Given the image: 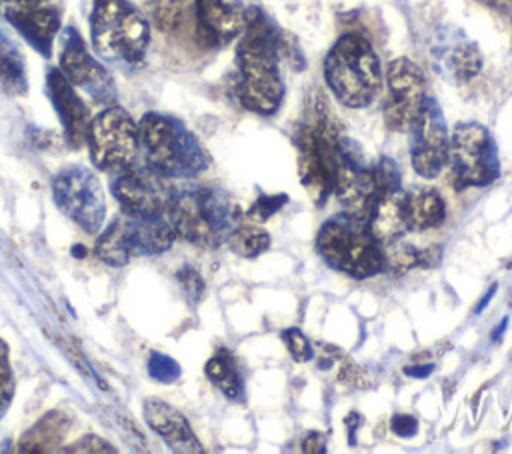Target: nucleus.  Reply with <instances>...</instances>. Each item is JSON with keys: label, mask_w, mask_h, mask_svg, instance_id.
<instances>
[{"label": "nucleus", "mask_w": 512, "mask_h": 454, "mask_svg": "<svg viewBox=\"0 0 512 454\" xmlns=\"http://www.w3.org/2000/svg\"><path fill=\"white\" fill-rule=\"evenodd\" d=\"M138 136L144 164L166 178H192L210 164L200 140L174 116L146 112L138 122Z\"/></svg>", "instance_id": "3"}, {"label": "nucleus", "mask_w": 512, "mask_h": 454, "mask_svg": "<svg viewBox=\"0 0 512 454\" xmlns=\"http://www.w3.org/2000/svg\"><path fill=\"white\" fill-rule=\"evenodd\" d=\"M94 50L108 62L136 66L150 42L146 18L128 0H94L90 16Z\"/></svg>", "instance_id": "6"}, {"label": "nucleus", "mask_w": 512, "mask_h": 454, "mask_svg": "<svg viewBox=\"0 0 512 454\" xmlns=\"http://www.w3.org/2000/svg\"><path fill=\"white\" fill-rule=\"evenodd\" d=\"M280 338L284 340L290 356L296 362H310L314 356V348L310 346L308 338L298 328H286L280 332Z\"/></svg>", "instance_id": "33"}, {"label": "nucleus", "mask_w": 512, "mask_h": 454, "mask_svg": "<svg viewBox=\"0 0 512 454\" xmlns=\"http://www.w3.org/2000/svg\"><path fill=\"white\" fill-rule=\"evenodd\" d=\"M180 364L168 356V354H162V352H152L150 358H148V374L150 378H154L156 382H162V384H172L180 378Z\"/></svg>", "instance_id": "29"}, {"label": "nucleus", "mask_w": 512, "mask_h": 454, "mask_svg": "<svg viewBox=\"0 0 512 454\" xmlns=\"http://www.w3.org/2000/svg\"><path fill=\"white\" fill-rule=\"evenodd\" d=\"M478 2L496 10V12H500V14L512 12V0H478Z\"/></svg>", "instance_id": "40"}, {"label": "nucleus", "mask_w": 512, "mask_h": 454, "mask_svg": "<svg viewBox=\"0 0 512 454\" xmlns=\"http://www.w3.org/2000/svg\"><path fill=\"white\" fill-rule=\"evenodd\" d=\"M142 412L146 424L166 442L170 450L184 454H196L204 450L186 416L168 402L158 398H146L142 404Z\"/></svg>", "instance_id": "18"}, {"label": "nucleus", "mask_w": 512, "mask_h": 454, "mask_svg": "<svg viewBox=\"0 0 512 454\" xmlns=\"http://www.w3.org/2000/svg\"><path fill=\"white\" fill-rule=\"evenodd\" d=\"M288 202L286 194H262L260 198H256V202L248 208L246 216L250 222L254 224H262L268 218H272L284 204Z\"/></svg>", "instance_id": "31"}, {"label": "nucleus", "mask_w": 512, "mask_h": 454, "mask_svg": "<svg viewBox=\"0 0 512 454\" xmlns=\"http://www.w3.org/2000/svg\"><path fill=\"white\" fill-rule=\"evenodd\" d=\"M68 416L52 410L46 412L38 422H34L20 438L18 442V452H26V454H46V452H54L58 450V446L62 444L66 432H68Z\"/></svg>", "instance_id": "22"}, {"label": "nucleus", "mask_w": 512, "mask_h": 454, "mask_svg": "<svg viewBox=\"0 0 512 454\" xmlns=\"http://www.w3.org/2000/svg\"><path fill=\"white\" fill-rule=\"evenodd\" d=\"M146 6L160 30L170 32L180 24L182 0H146Z\"/></svg>", "instance_id": "28"}, {"label": "nucleus", "mask_w": 512, "mask_h": 454, "mask_svg": "<svg viewBox=\"0 0 512 454\" xmlns=\"http://www.w3.org/2000/svg\"><path fill=\"white\" fill-rule=\"evenodd\" d=\"M426 100V80L416 62L396 58L386 70L384 122L394 132H408Z\"/></svg>", "instance_id": "11"}, {"label": "nucleus", "mask_w": 512, "mask_h": 454, "mask_svg": "<svg viewBox=\"0 0 512 454\" xmlns=\"http://www.w3.org/2000/svg\"><path fill=\"white\" fill-rule=\"evenodd\" d=\"M198 36L208 46H224L242 34L248 10L240 0H194Z\"/></svg>", "instance_id": "16"}, {"label": "nucleus", "mask_w": 512, "mask_h": 454, "mask_svg": "<svg viewBox=\"0 0 512 454\" xmlns=\"http://www.w3.org/2000/svg\"><path fill=\"white\" fill-rule=\"evenodd\" d=\"M14 396V374L8 358V346L0 338V418L4 416L6 408L10 406Z\"/></svg>", "instance_id": "32"}, {"label": "nucleus", "mask_w": 512, "mask_h": 454, "mask_svg": "<svg viewBox=\"0 0 512 454\" xmlns=\"http://www.w3.org/2000/svg\"><path fill=\"white\" fill-rule=\"evenodd\" d=\"M390 426H392V432L402 438H410L418 432V420L410 414H394L390 420Z\"/></svg>", "instance_id": "36"}, {"label": "nucleus", "mask_w": 512, "mask_h": 454, "mask_svg": "<svg viewBox=\"0 0 512 454\" xmlns=\"http://www.w3.org/2000/svg\"><path fill=\"white\" fill-rule=\"evenodd\" d=\"M372 174H374V182L378 188V196L382 192L400 188V170H398L396 162L390 160L388 156H382V158H378V162L372 164Z\"/></svg>", "instance_id": "30"}, {"label": "nucleus", "mask_w": 512, "mask_h": 454, "mask_svg": "<svg viewBox=\"0 0 512 454\" xmlns=\"http://www.w3.org/2000/svg\"><path fill=\"white\" fill-rule=\"evenodd\" d=\"M338 202L346 212L356 216H368L372 202L378 196L372 166L362 160V154L354 142L340 134L336 144V170L334 190Z\"/></svg>", "instance_id": "13"}, {"label": "nucleus", "mask_w": 512, "mask_h": 454, "mask_svg": "<svg viewBox=\"0 0 512 454\" xmlns=\"http://www.w3.org/2000/svg\"><path fill=\"white\" fill-rule=\"evenodd\" d=\"M416 266H422V250L414 248L412 244L398 238L382 246V270L400 276Z\"/></svg>", "instance_id": "27"}, {"label": "nucleus", "mask_w": 512, "mask_h": 454, "mask_svg": "<svg viewBox=\"0 0 512 454\" xmlns=\"http://www.w3.org/2000/svg\"><path fill=\"white\" fill-rule=\"evenodd\" d=\"M506 324H508V320L504 318V320L498 324V328H494V334H492V340H494V342H498V340H500V336H502V330L506 328Z\"/></svg>", "instance_id": "43"}, {"label": "nucleus", "mask_w": 512, "mask_h": 454, "mask_svg": "<svg viewBox=\"0 0 512 454\" xmlns=\"http://www.w3.org/2000/svg\"><path fill=\"white\" fill-rule=\"evenodd\" d=\"M4 16L42 56L48 58L52 54V42L60 30L58 10L40 4L32 8L10 10Z\"/></svg>", "instance_id": "20"}, {"label": "nucleus", "mask_w": 512, "mask_h": 454, "mask_svg": "<svg viewBox=\"0 0 512 454\" xmlns=\"http://www.w3.org/2000/svg\"><path fill=\"white\" fill-rule=\"evenodd\" d=\"M404 198H406V192L402 188H396L390 192H382L372 202L366 222L380 246L398 240L408 230Z\"/></svg>", "instance_id": "21"}, {"label": "nucleus", "mask_w": 512, "mask_h": 454, "mask_svg": "<svg viewBox=\"0 0 512 454\" xmlns=\"http://www.w3.org/2000/svg\"><path fill=\"white\" fill-rule=\"evenodd\" d=\"M64 452H90V454H96V452H116V448L112 444H108L106 440H102L100 436L88 434V436L76 440L74 444L66 446Z\"/></svg>", "instance_id": "35"}, {"label": "nucleus", "mask_w": 512, "mask_h": 454, "mask_svg": "<svg viewBox=\"0 0 512 454\" xmlns=\"http://www.w3.org/2000/svg\"><path fill=\"white\" fill-rule=\"evenodd\" d=\"M408 132L412 168L422 178H436L446 166L450 136L442 108L432 96H426Z\"/></svg>", "instance_id": "12"}, {"label": "nucleus", "mask_w": 512, "mask_h": 454, "mask_svg": "<svg viewBox=\"0 0 512 454\" xmlns=\"http://www.w3.org/2000/svg\"><path fill=\"white\" fill-rule=\"evenodd\" d=\"M46 88H48L50 102L62 122L66 142L72 148H80L82 144H86V132L90 126V116L84 102L76 94V88L60 72V68L48 70Z\"/></svg>", "instance_id": "17"}, {"label": "nucleus", "mask_w": 512, "mask_h": 454, "mask_svg": "<svg viewBox=\"0 0 512 454\" xmlns=\"http://www.w3.org/2000/svg\"><path fill=\"white\" fill-rule=\"evenodd\" d=\"M86 146L98 170L112 174L128 170L140 156L138 124L124 108L108 106L90 120Z\"/></svg>", "instance_id": "9"}, {"label": "nucleus", "mask_w": 512, "mask_h": 454, "mask_svg": "<svg viewBox=\"0 0 512 454\" xmlns=\"http://www.w3.org/2000/svg\"><path fill=\"white\" fill-rule=\"evenodd\" d=\"M432 56L438 72L452 82H468L482 70V54L478 46L462 32L442 36L434 44Z\"/></svg>", "instance_id": "19"}, {"label": "nucleus", "mask_w": 512, "mask_h": 454, "mask_svg": "<svg viewBox=\"0 0 512 454\" xmlns=\"http://www.w3.org/2000/svg\"><path fill=\"white\" fill-rule=\"evenodd\" d=\"M0 90L8 96H24L28 90L24 56L4 32H0Z\"/></svg>", "instance_id": "24"}, {"label": "nucleus", "mask_w": 512, "mask_h": 454, "mask_svg": "<svg viewBox=\"0 0 512 454\" xmlns=\"http://www.w3.org/2000/svg\"><path fill=\"white\" fill-rule=\"evenodd\" d=\"M344 424H346L348 430H350V444H354V432H356L358 426L362 424V416L356 414V412H350V414L344 418Z\"/></svg>", "instance_id": "41"}, {"label": "nucleus", "mask_w": 512, "mask_h": 454, "mask_svg": "<svg viewBox=\"0 0 512 454\" xmlns=\"http://www.w3.org/2000/svg\"><path fill=\"white\" fill-rule=\"evenodd\" d=\"M446 164L456 190L494 182L500 174V160L490 130L478 122H460L450 136Z\"/></svg>", "instance_id": "8"}, {"label": "nucleus", "mask_w": 512, "mask_h": 454, "mask_svg": "<svg viewBox=\"0 0 512 454\" xmlns=\"http://www.w3.org/2000/svg\"><path fill=\"white\" fill-rule=\"evenodd\" d=\"M494 292H496V284H494V286H492V288H490V292H488V294H486V296H484V298H482V302H480V304H478V306H476V314H480V312H482V310H484V306H486V304H488V302H490V298H492V296H494Z\"/></svg>", "instance_id": "42"}, {"label": "nucleus", "mask_w": 512, "mask_h": 454, "mask_svg": "<svg viewBox=\"0 0 512 454\" xmlns=\"http://www.w3.org/2000/svg\"><path fill=\"white\" fill-rule=\"evenodd\" d=\"M404 210L406 226L414 232L440 226L446 218L444 198L434 188H416L412 192H406Z\"/></svg>", "instance_id": "23"}, {"label": "nucleus", "mask_w": 512, "mask_h": 454, "mask_svg": "<svg viewBox=\"0 0 512 454\" xmlns=\"http://www.w3.org/2000/svg\"><path fill=\"white\" fill-rule=\"evenodd\" d=\"M166 216L176 236L202 248L224 244L240 224V212L230 194L208 184L174 188Z\"/></svg>", "instance_id": "2"}, {"label": "nucleus", "mask_w": 512, "mask_h": 454, "mask_svg": "<svg viewBox=\"0 0 512 454\" xmlns=\"http://www.w3.org/2000/svg\"><path fill=\"white\" fill-rule=\"evenodd\" d=\"M58 210L88 234L100 232L106 218V196L96 174L84 166H66L52 178Z\"/></svg>", "instance_id": "10"}, {"label": "nucleus", "mask_w": 512, "mask_h": 454, "mask_svg": "<svg viewBox=\"0 0 512 454\" xmlns=\"http://www.w3.org/2000/svg\"><path fill=\"white\" fill-rule=\"evenodd\" d=\"M302 450L312 454L326 452V436L322 432H308L302 440Z\"/></svg>", "instance_id": "37"}, {"label": "nucleus", "mask_w": 512, "mask_h": 454, "mask_svg": "<svg viewBox=\"0 0 512 454\" xmlns=\"http://www.w3.org/2000/svg\"><path fill=\"white\" fill-rule=\"evenodd\" d=\"M242 258H256L258 254L266 252L270 248V234L262 228H258L254 222H242L234 228V232L226 240Z\"/></svg>", "instance_id": "26"}, {"label": "nucleus", "mask_w": 512, "mask_h": 454, "mask_svg": "<svg viewBox=\"0 0 512 454\" xmlns=\"http://www.w3.org/2000/svg\"><path fill=\"white\" fill-rule=\"evenodd\" d=\"M176 232L166 214L136 216L122 212L98 236L94 252L108 266H126L136 256L164 254Z\"/></svg>", "instance_id": "7"}, {"label": "nucleus", "mask_w": 512, "mask_h": 454, "mask_svg": "<svg viewBox=\"0 0 512 454\" xmlns=\"http://www.w3.org/2000/svg\"><path fill=\"white\" fill-rule=\"evenodd\" d=\"M46 0H0V12L6 14L10 10H20V8H32L40 6Z\"/></svg>", "instance_id": "38"}, {"label": "nucleus", "mask_w": 512, "mask_h": 454, "mask_svg": "<svg viewBox=\"0 0 512 454\" xmlns=\"http://www.w3.org/2000/svg\"><path fill=\"white\" fill-rule=\"evenodd\" d=\"M432 370H434V364H416V366H406L404 374L412 378H426L432 374Z\"/></svg>", "instance_id": "39"}, {"label": "nucleus", "mask_w": 512, "mask_h": 454, "mask_svg": "<svg viewBox=\"0 0 512 454\" xmlns=\"http://www.w3.org/2000/svg\"><path fill=\"white\" fill-rule=\"evenodd\" d=\"M282 30L258 8L248 10L246 26L236 46V98L256 114H274L284 100L280 60L294 56Z\"/></svg>", "instance_id": "1"}, {"label": "nucleus", "mask_w": 512, "mask_h": 454, "mask_svg": "<svg viewBox=\"0 0 512 454\" xmlns=\"http://www.w3.org/2000/svg\"><path fill=\"white\" fill-rule=\"evenodd\" d=\"M178 282H180V288L186 296V300L190 304H198L200 298L204 296V280L202 276L198 274V270H194L192 266H182L176 274Z\"/></svg>", "instance_id": "34"}, {"label": "nucleus", "mask_w": 512, "mask_h": 454, "mask_svg": "<svg viewBox=\"0 0 512 454\" xmlns=\"http://www.w3.org/2000/svg\"><path fill=\"white\" fill-rule=\"evenodd\" d=\"M60 72L74 88H82L96 100H110L114 96V84L110 74L102 64L92 58V54L84 46L82 36L72 26L64 30Z\"/></svg>", "instance_id": "15"}, {"label": "nucleus", "mask_w": 512, "mask_h": 454, "mask_svg": "<svg viewBox=\"0 0 512 454\" xmlns=\"http://www.w3.org/2000/svg\"><path fill=\"white\" fill-rule=\"evenodd\" d=\"M170 178L144 166H130L116 174L112 194L122 206V212L136 216H162L172 200Z\"/></svg>", "instance_id": "14"}, {"label": "nucleus", "mask_w": 512, "mask_h": 454, "mask_svg": "<svg viewBox=\"0 0 512 454\" xmlns=\"http://www.w3.org/2000/svg\"><path fill=\"white\" fill-rule=\"evenodd\" d=\"M208 380L230 400H242L244 382L242 374L234 362V356L228 350H218L204 366Z\"/></svg>", "instance_id": "25"}, {"label": "nucleus", "mask_w": 512, "mask_h": 454, "mask_svg": "<svg viewBox=\"0 0 512 454\" xmlns=\"http://www.w3.org/2000/svg\"><path fill=\"white\" fill-rule=\"evenodd\" d=\"M316 250L330 268L356 280L382 272V246L364 216L344 212L326 220L316 234Z\"/></svg>", "instance_id": "5"}, {"label": "nucleus", "mask_w": 512, "mask_h": 454, "mask_svg": "<svg viewBox=\"0 0 512 454\" xmlns=\"http://www.w3.org/2000/svg\"><path fill=\"white\" fill-rule=\"evenodd\" d=\"M324 80L342 106L364 108L382 90L380 58L362 34L348 32L326 54Z\"/></svg>", "instance_id": "4"}]
</instances>
